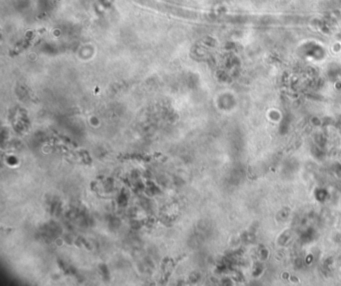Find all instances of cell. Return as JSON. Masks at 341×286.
Returning <instances> with one entry per match:
<instances>
[{
    "instance_id": "obj_1",
    "label": "cell",
    "mask_w": 341,
    "mask_h": 286,
    "mask_svg": "<svg viewBox=\"0 0 341 286\" xmlns=\"http://www.w3.org/2000/svg\"><path fill=\"white\" fill-rule=\"evenodd\" d=\"M134 1L136 3L141 4V5L149 7V8L155 9V10L171 14V15H174V16H178V17H182V18L195 19L196 14H197L193 11L188 10V9H183V8H180V7L167 5L165 3L157 2V1H154V0H134Z\"/></svg>"
}]
</instances>
